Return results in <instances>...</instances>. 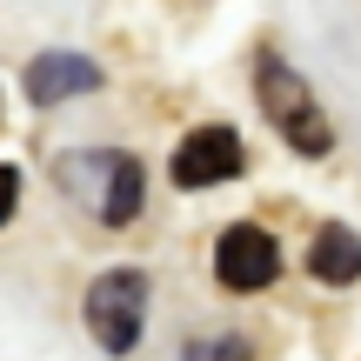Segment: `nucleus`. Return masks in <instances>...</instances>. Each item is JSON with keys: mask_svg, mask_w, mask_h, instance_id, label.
<instances>
[{"mask_svg": "<svg viewBox=\"0 0 361 361\" xmlns=\"http://www.w3.org/2000/svg\"><path fill=\"white\" fill-rule=\"evenodd\" d=\"M174 188H221V180L241 174V141H234V128H194L188 141L174 147L168 161Z\"/></svg>", "mask_w": 361, "mask_h": 361, "instance_id": "20e7f679", "label": "nucleus"}, {"mask_svg": "<svg viewBox=\"0 0 361 361\" xmlns=\"http://www.w3.org/2000/svg\"><path fill=\"white\" fill-rule=\"evenodd\" d=\"M255 94H261V114L281 128V141L295 154H328V121L314 107V87L281 61V54H261L255 61Z\"/></svg>", "mask_w": 361, "mask_h": 361, "instance_id": "f257e3e1", "label": "nucleus"}, {"mask_svg": "<svg viewBox=\"0 0 361 361\" xmlns=\"http://www.w3.org/2000/svg\"><path fill=\"white\" fill-rule=\"evenodd\" d=\"M94 87H101V67L80 61V54H40V61L27 67V94H34L40 107L74 101V94H94Z\"/></svg>", "mask_w": 361, "mask_h": 361, "instance_id": "39448f33", "label": "nucleus"}, {"mask_svg": "<svg viewBox=\"0 0 361 361\" xmlns=\"http://www.w3.org/2000/svg\"><path fill=\"white\" fill-rule=\"evenodd\" d=\"M13 201H20V168H0V221H13Z\"/></svg>", "mask_w": 361, "mask_h": 361, "instance_id": "1a4fd4ad", "label": "nucleus"}, {"mask_svg": "<svg viewBox=\"0 0 361 361\" xmlns=\"http://www.w3.org/2000/svg\"><path fill=\"white\" fill-rule=\"evenodd\" d=\"M141 214V161L134 154H107V194H101V221L128 228Z\"/></svg>", "mask_w": 361, "mask_h": 361, "instance_id": "0eeeda50", "label": "nucleus"}, {"mask_svg": "<svg viewBox=\"0 0 361 361\" xmlns=\"http://www.w3.org/2000/svg\"><path fill=\"white\" fill-rule=\"evenodd\" d=\"M274 274H281V247H274L268 228L234 221V228L214 241V281L221 288H234V295H261Z\"/></svg>", "mask_w": 361, "mask_h": 361, "instance_id": "7ed1b4c3", "label": "nucleus"}, {"mask_svg": "<svg viewBox=\"0 0 361 361\" xmlns=\"http://www.w3.org/2000/svg\"><path fill=\"white\" fill-rule=\"evenodd\" d=\"M147 322V274L141 268H107L87 288V335L101 341V355H134Z\"/></svg>", "mask_w": 361, "mask_h": 361, "instance_id": "f03ea898", "label": "nucleus"}, {"mask_svg": "<svg viewBox=\"0 0 361 361\" xmlns=\"http://www.w3.org/2000/svg\"><path fill=\"white\" fill-rule=\"evenodd\" d=\"M180 361H255V348H247L241 335H214V341H188Z\"/></svg>", "mask_w": 361, "mask_h": 361, "instance_id": "6e6552de", "label": "nucleus"}, {"mask_svg": "<svg viewBox=\"0 0 361 361\" xmlns=\"http://www.w3.org/2000/svg\"><path fill=\"white\" fill-rule=\"evenodd\" d=\"M308 274L328 281V288L361 281V234L341 228V221H322V228H314V247H308Z\"/></svg>", "mask_w": 361, "mask_h": 361, "instance_id": "423d86ee", "label": "nucleus"}]
</instances>
